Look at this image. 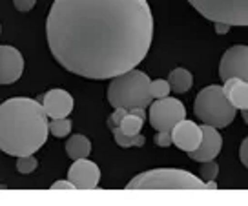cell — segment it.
<instances>
[{
	"mask_svg": "<svg viewBox=\"0 0 248 206\" xmlns=\"http://www.w3.org/2000/svg\"><path fill=\"white\" fill-rule=\"evenodd\" d=\"M51 190H75L71 181H57L51 184Z\"/></svg>",
	"mask_w": 248,
	"mask_h": 206,
	"instance_id": "cell-26",
	"label": "cell"
},
{
	"mask_svg": "<svg viewBox=\"0 0 248 206\" xmlns=\"http://www.w3.org/2000/svg\"><path fill=\"white\" fill-rule=\"evenodd\" d=\"M155 143L161 148H168V146H171V133L170 131H159L155 137Z\"/></svg>",
	"mask_w": 248,
	"mask_h": 206,
	"instance_id": "cell-24",
	"label": "cell"
},
{
	"mask_svg": "<svg viewBox=\"0 0 248 206\" xmlns=\"http://www.w3.org/2000/svg\"><path fill=\"white\" fill-rule=\"evenodd\" d=\"M42 110L47 119L68 117L73 110V97L66 90H49L42 99Z\"/></svg>",
	"mask_w": 248,
	"mask_h": 206,
	"instance_id": "cell-13",
	"label": "cell"
},
{
	"mask_svg": "<svg viewBox=\"0 0 248 206\" xmlns=\"http://www.w3.org/2000/svg\"><path fill=\"white\" fill-rule=\"evenodd\" d=\"M68 181L73 183L75 190H93L101 181V170L93 160L77 159L68 172Z\"/></svg>",
	"mask_w": 248,
	"mask_h": 206,
	"instance_id": "cell-9",
	"label": "cell"
},
{
	"mask_svg": "<svg viewBox=\"0 0 248 206\" xmlns=\"http://www.w3.org/2000/svg\"><path fill=\"white\" fill-rule=\"evenodd\" d=\"M37 166H39V160L33 157V153H30V155H20L18 157V160H16V172L18 174H33L35 170H37Z\"/></svg>",
	"mask_w": 248,
	"mask_h": 206,
	"instance_id": "cell-20",
	"label": "cell"
},
{
	"mask_svg": "<svg viewBox=\"0 0 248 206\" xmlns=\"http://www.w3.org/2000/svg\"><path fill=\"white\" fill-rule=\"evenodd\" d=\"M168 93H170L168 80L157 79L154 82H150V95H152V99H163V97H168Z\"/></svg>",
	"mask_w": 248,
	"mask_h": 206,
	"instance_id": "cell-21",
	"label": "cell"
},
{
	"mask_svg": "<svg viewBox=\"0 0 248 206\" xmlns=\"http://www.w3.org/2000/svg\"><path fill=\"white\" fill-rule=\"evenodd\" d=\"M217 174H219V166H217V162L214 159L212 160H204L201 166V181H214L217 177Z\"/></svg>",
	"mask_w": 248,
	"mask_h": 206,
	"instance_id": "cell-22",
	"label": "cell"
},
{
	"mask_svg": "<svg viewBox=\"0 0 248 206\" xmlns=\"http://www.w3.org/2000/svg\"><path fill=\"white\" fill-rule=\"evenodd\" d=\"M223 93L225 97L230 100L235 110H247L248 108V82L241 80V79H228L225 80L223 86Z\"/></svg>",
	"mask_w": 248,
	"mask_h": 206,
	"instance_id": "cell-14",
	"label": "cell"
},
{
	"mask_svg": "<svg viewBox=\"0 0 248 206\" xmlns=\"http://www.w3.org/2000/svg\"><path fill=\"white\" fill-rule=\"evenodd\" d=\"M192 82H194V77L185 68H175L168 77L170 90H173L175 93H186L192 88Z\"/></svg>",
	"mask_w": 248,
	"mask_h": 206,
	"instance_id": "cell-16",
	"label": "cell"
},
{
	"mask_svg": "<svg viewBox=\"0 0 248 206\" xmlns=\"http://www.w3.org/2000/svg\"><path fill=\"white\" fill-rule=\"evenodd\" d=\"M144 119H146V117H140V115H135V113L126 111V115H124L123 121H121V124H119V128H121V131L128 133V135H137V133L142 130Z\"/></svg>",
	"mask_w": 248,
	"mask_h": 206,
	"instance_id": "cell-18",
	"label": "cell"
},
{
	"mask_svg": "<svg viewBox=\"0 0 248 206\" xmlns=\"http://www.w3.org/2000/svg\"><path fill=\"white\" fill-rule=\"evenodd\" d=\"M47 131L53 135V137H66L70 135L71 131V121L68 117H62V119H51V122L47 121Z\"/></svg>",
	"mask_w": 248,
	"mask_h": 206,
	"instance_id": "cell-19",
	"label": "cell"
},
{
	"mask_svg": "<svg viewBox=\"0 0 248 206\" xmlns=\"http://www.w3.org/2000/svg\"><path fill=\"white\" fill-rule=\"evenodd\" d=\"M219 77L225 82L228 79L248 80V48L233 46L226 49V53L219 64Z\"/></svg>",
	"mask_w": 248,
	"mask_h": 206,
	"instance_id": "cell-8",
	"label": "cell"
},
{
	"mask_svg": "<svg viewBox=\"0 0 248 206\" xmlns=\"http://www.w3.org/2000/svg\"><path fill=\"white\" fill-rule=\"evenodd\" d=\"M13 4H15L16 11H20V13H28L33 9V6L37 4V0H13Z\"/></svg>",
	"mask_w": 248,
	"mask_h": 206,
	"instance_id": "cell-23",
	"label": "cell"
},
{
	"mask_svg": "<svg viewBox=\"0 0 248 206\" xmlns=\"http://www.w3.org/2000/svg\"><path fill=\"white\" fill-rule=\"evenodd\" d=\"M90 152H92V143L84 135H71L70 141L66 143V153L73 160L86 159L90 155Z\"/></svg>",
	"mask_w": 248,
	"mask_h": 206,
	"instance_id": "cell-15",
	"label": "cell"
},
{
	"mask_svg": "<svg viewBox=\"0 0 248 206\" xmlns=\"http://www.w3.org/2000/svg\"><path fill=\"white\" fill-rule=\"evenodd\" d=\"M201 131H202L201 143H199V146L195 148L194 152L188 153L190 159L199 160V162L216 159L217 155H219V152H221V146H223V137H221V133L217 131V128L208 126V124H202Z\"/></svg>",
	"mask_w": 248,
	"mask_h": 206,
	"instance_id": "cell-12",
	"label": "cell"
},
{
	"mask_svg": "<svg viewBox=\"0 0 248 206\" xmlns=\"http://www.w3.org/2000/svg\"><path fill=\"white\" fill-rule=\"evenodd\" d=\"M214 24H216V30L219 35H223V33H228V31H230V26H228V24H225V22H214Z\"/></svg>",
	"mask_w": 248,
	"mask_h": 206,
	"instance_id": "cell-28",
	"label": "cell"
},
{
	"mask_svg": "<svg viewBox=\"0 0 248 206\" xmlns=\"http://www.w3.org/2000/svg\"><path fill=\"white\" fill-rule=\"evenodd\" d=\"M239 157H241L243 166H248V139H245V141H243V144H241Z\"/></svg>",
	"mask_w": 248,
	"mask_h": 206,
	"instance_id": "cell-27",
	"label": "cell"
},
{
	"mask_svg": "<svg viewBox=\"0 0 248 206\" xmlns=\"http://www.w3.org/2000/svg\"><path fill=\"white\" fill-rule=\"evenodd\" d=\"M150 77L139 69H130L113 77L108 88V100L113 108H148L152 102Z\"/></svg>",
	"mask_w": 248,
	"mask_h": 206,
	"instance_id": "cell-3",
	"label": "cell"
},
{
	"mask_svg": "<svg viewBox=\"0 0 248 206\" xmlns=\"http://www.w3.org/2000/svg\"><path fill=\"white\" fill-rule=\"evenodd\" d=\"M126 190H206V183L186 170L159 168L135 175Z\"/></svg>",
	"mask_w": 248,
	"mask_h": 206,
	"instance_id": "cell-4",
	"label": "cell"
},
{
	"mask_svg": "<svg viewBox=\"0 0 248 206\" xmlns=\"http://www.w3.org/2000/svg\"><path fill=\"white\" fill-rule=\"evenodd\" d=\"M126 111H128V110H124V108H115V113L111 115V119H109V124H111V128H115V126H119V124H121L123 117L126 115Z\"/></svg>",
	"mask_w": 248,
	"mask_h": 206,
	"instance_id": "cell-25",
	"label": "cell"
},
{
	"mask_svg": "<svg viewBox=\"0 0 248 206\" xmlns=\"http://www.w3.org/2000/svg\"><path fill=\"white\" fill-rule=\"evenodd\" d=\"M204 18L228 26H247L248 0H188Z\"/></svg>",
	"mask_w": 248,
	"mask_h": 206,
	"instance_id": "cell-6",
	"label": "cell"
},
{
	"mask_svg": "<svg viewBox=\"0 0 248 206\" xmlns=\"http://www.w3.org/2000/svg\"><path fill=\"white\" fill-rule=\"evenodd\" d=\"M170 133H171V144H175L179 150H183L186 153L194 152L202 139L201 126H197L192 121H186V119L179 121L170 130Z\"/></svg>",
	"mask_w": 248,
	"mask_h": 206,
	"instance_id": "cell-11",
	"label": "cell"
},
{
	"mask_svg": "<svg viewBox=\"0 0 248 206\" xmlns=\"http://www.w3.org/2000/svg\"><path fill=\"white\" fill-rule=\"evenodd\" d=\"M46 37L62 68L104 80L146 59L154 40V15L148 0H55Z\"/></svg>",
	"mask_w": 248,
	"mask_h": 206,
	"instance_id": "cell-1",
	"label": "cell"
},
{
	"mask_svg": "<svg viewBox=\"0 0 248 206\" xmlns=\"http://www.w3.org/2000/svg\"><path fill=\"white\" fill-rule=\"evenodd\" d=\"M47 117L42 104L15 97L0 104V150L13 157L39 152L47 141Z\"/></svg>",
	"mask_w": 248,
	"mask_h": 206,
	"instance_id": "cell-2",
	"label": "cell"
},
{
	"mask_svg": "<svg viewBox=\"0 0 248 206\" xmlns=\"http://www.w3.org/2000/svg\"><path fill=\"white\" fill-rule=\"evenodd\" d=\"M113 139H115V143L121 148H135V146L140 148V146H144V143H146L144 135H140V133H137V135H128V133L121 131L119 126L113 128Z\"/></svg>",
	"mask_w": 248,
	"mask_h": 206,
	"instance_id": "cell-17",
	"label": "cell"
},
{
	"mask_svg": "<svg viewBox=\"0 0 248 206\" xmlns=\"http://www.w3.org/2000/svg\"><path fill=\"white\" fill-rule=\"evenodd\" d=\"M22 73V53L13 46H0V84H13Z\"/></svg>",
	"mask_w": 248,
	"mask_h": 206,
	"instance_id": "cell-10",
	"label": "cell"
},
{
	"mask_svg": "<svg viewBox=\"0 0 248 206\" xmlns=\"http://www.w3.org/2000/svg\"><path fill=\"white\" fill-rule=\"evenodd\" d=\"M235 111L237 110L225 97L221 86H206L195 97L194 113L202 124H208L214 128H226L235 119Z\"/></svg>",
	"mask_w": 248,
	"mask_h": 206,
	"instance_id": "cell-5",
	"label": "cell"
},
{
	"mask_svg": "<svg viewBox=\"0 0 248 206\" xmlns=\"http://www.w3.org/2000/svg\"><path fill=\"white\" fill-rule=\"evenodd\" d=\"M186 117V108L179 99L163 97L150 102V124L157 131H170L179 121Z\"/></svg>",
	"mask_w": 248,
	"mask_h": 206,
	"instance_id": "cell-7",
	"label": "cell"
}]
</instances>
